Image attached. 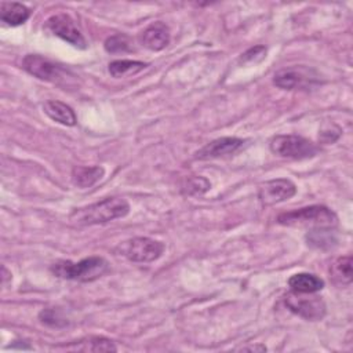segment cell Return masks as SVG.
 <instances>
[{
  "label": "cell",
  "instance_id": "484cf974",
  "mask_svg": "<svg viewBox=\"0 0 353 353\" xmlns=\"http://www.w3.org/2000/svg\"><path fill=\"white\" fill-rule=\"evenodd\" d=\"M1 274H3V276H1V283L6 284V283H7V279H11V273L6 269V266H3V268H1Z\"/></svg>",
  "mask_w": 353,
  "mask_h": 353
},
{
  "label": "cell",
  "instance_id": "cb8c5ba5",
  "mask_svg": "<svg viewBox=\"0 0 353 353\" xmlns=\"http://www.w3.org/2000/svg\"><path fill=\"white\" fill-rule=\"evenodd\" d=\"M266 57V48L263 46H255L247 50L240 57V63H256Z\"/></svg>",
  "mask_w": 353,
  "mask_h": 353
},
{
  "label": "cell",
  "instance_id": "ba28073f",
  "mask_svg": "<svg viewBox=\"0 0 353 353\" xmlns=\"http://www.w3.org/2000/svg\"><path fill=\"white\" fill-rule=\"evenodd\" d=\"M46 29H48L52 34L58 36L59 39L68 41L73 47L84 50L87 47V41L83 33L77 29L74 21L68 14H55L51 15L46 21Z\"/></svg>",
  "mask_w": 353,
  "mask_h": 353
},
{
  "label": "cell",
  "instance_id": "ac0fdd59",
  "mask_svg": "<svg viewBox=\"0 0 353 353\" xmlns=\"http://www.w3.org/2000/svg\"><path fill=\"white\" fill-rule=\"evenodd\" d=\"M148 63L141 61H131V59H117L109 63V73L113 77H125L131 74H137L143 70Z\"/></svg>",
  "mask_w": 353,
  "mask_h": 353
},
{
  "label": "cell",
  "instance_id": "d4e9b609",
  "mask_svg": "<svg viewBox=\"0 0 353 353\" xmlns=\"http://www.w3.org/2000/svg\"><path fill=\"white\" fill-rule=\"evenodd\" d=\"M331 128H332V124L328 125V128H325V130H323V131L320 132L321 141L330 143V142H335V141L339 138V135H341V128L338 127L335 131H332Z\"/></svg>",
  "mask_w": 353,
  "mask_h": 353
},
{
  "label": "cell",
  "instance_id": "3957f363",
  "mask_svg": "<svg viewBox=\"0 0 353 353\" xmlns=\"http://www.w3.org/2000/svg\"><path fill=\"white\" fill-rule=\"evenodd\" d=\"M109 270V263L102 256H88L79 262L58 261L51 266V272L61 279L81 283L94 281Z\"/></svg>",
  "mask_w": 353,
  "mask_h": 353
},
{
  "label": "cell",
  "instance_id": "8fae6325",
  "mask_svg": "<svg viewBox=\"0 0 353 353\" xmlns=\"http://www.w3.org/2000/svg\"><path fill=\"white\" fill-rule=\"evenodd\" d=\"M244 145V141L236 137H222L218 139H214L204 145L200 150L196 152V159L200 160H208V159H218L223 156H229L236 153L241 146Z\"/></svg>",
  "mask_w": 353,
  "mask_h": 353
},
{
  "label": "cell",
  "instance_id": "7402d4cb",
  "mask_svg": "<svg viewBox=\"0 0 353 353\" xmlns=\"http://www.w3.org/2000/svg\"><path fill=\"white\" fill-rule=\"evenodd\" d=\"M183 188H185L186 194L199 196V194L205 193L211 188V183L204 176H192L186 181V185Z\"/></svg>",
  "mask_w": 353,
  "mask_h": 353
},
{
  "label": "cell",
  "instance_id": "6da1fadb",
  "mask_svg": "<svg viewBox=\"0 0 353 353\" xmlns=\"http://www.w3.org/2000/svg\"><path fill=\"white\" fill-rule=\"evenodd\" d=\"M128 212L130 204L125 199L108 197L98 203L73 210L69 215V221L77 226H90L124 218Z\"/></svg>",
  "mask_w": 353,
  "mask_h": 353
},
{
  "label": "cell",
  "instance_id": "30bf717a",
  "mask_svg": "<svg viewBox=\"0 0 353 353\" xmlns=\"http://www.w3.org/2000/svg\"><path fill=\"white\" fill-rule=\"evenodd\" d=\"M296 186L287 178L270 179L262 183L258 189V197L263 205H273L285 201L295 196Z\"/></svg>",
  "mask_w": 353,
  "mask_h": 353
},
{
  "label": "cell",
  "instance_id": "d6986e66",
  "mask_svg": "<svg viewBox=\"0 0 353 353\" xmlns=\"http://www.w3.org/2000/svg\"><path fill=\"white\" fill-rule=\"evenodd\" d=\"M307 245L314 248H330L336 243V239L334 237V233L331 229H312L306 234Z\"/></svg>",
  "mask_w": 353,
  "mask_h": 353
},
{
  "label": "cell",
  "instance_id": "9c48e42d",
  "mask_svg": "<svg viewBox=\"0 0 353 353\" xmlns=\"http://www.w3.org/2000/svg\"><path fill=\"white\" fill-rule=\"evenodd\" d=\"M313 70L303 66L281 69L273 76V84L281 90H298L307 88L317 83V74H312Z\"/></svg>",
  "mask_w": 353,
  "mask_h": 353
},
{
  "label": "cell",
  "instance_id": "2e32d148",
  "mask_svg": "<svg viewBox=\"0 0 353 353\" xmlns=\"http://www.w3.org/2000/svg\"><path fill=\"white\" fill-rule=\"evenodd\" d=\"M288 285L295 292H317L324 288V281L312 273H296L288 279Z\"/></svg>",
  "mask_w": 353,
  "mask_h": 353
},
{
  "label": "cell",
  "instance_id": "7a4b0ae2",
  "mask_svg": "<svg viewBox=\"0 0 353 353\" xmlns=\"http://www.w3.org/2000/svg\"><path fill=\"white\" fill-rule=\"evenodd\" d=\"M277 222L284 226L332 229L338 223V216L325 205H309L280 214Z\"/></svg>",
  "mask_w": 353,
  "mask_h": 353
},
{
  "label": "cell",
  "instance_id": "7c38bea8",
  "mask_svg": "<svg viewBox=\"0 0 353 353\" xmlns=\"http://www.w3.org/2000/svg\"><path fill=\"white\" fill-rule=\"evenodd\" d=\"M170 29L165 23L157 21L150 23L142 33H141V43L143 47L152 51H160L165 48L170 43Z\"/></svg>",
  "mask_w": 353,
  "mask_h": 353
},
{
  "label": "cell",
  "instance_id": "ffe728a7",
  "mask_svg": "<svg viewBox=\"0 0 353 353\" xmlns=\"http://www.w3.org/2000/svg\"><path fill=\"white\" fill-rule=\"evenodd\" d=\"M81 352H116L117 347L114 343L103 336H88L80 341V345L74 347Z\"/></svg>",
  "mask_w": 353,
  "mask_h": 353
},
{
  "label": "cell",
  "instance_id": "603a6c76",
  "mask_svg": "<svg viewBox=\"0 0 353 353\" xmlns=\"http://www.w3.org/2000/svg\"><path fill=\"white\" fill-rule=\"evenodd\" d=\"M39 319L43 324L51 325V327H61L66 324V320L61 316V313L55 309H44L40 312Z\"/></svg>",
  "mask_w": 353,
  "mask_h": 353
},
{
  "label": "cell",
  "instance_id": "9a60e30c",
  "mask_svg": "<svg viewBox=\"0 0 353 353\" xmlns=\"http://www.w3.org/2000/svg\"><path fill=\"white\" fill-rule=\"evenodd\" d=\"M29 17H30V10L21 3H8V1L0 3V19L10 26L22 25L23 22H26Z\"/></svg>",
  "mask_w": 353,
  "mask_h": 353
},
{
  "label": "cell",
  "instance_id": "277c9868",
  "mask_svg": "<svg viewBox=\"0 0 353 353\" xmlns=\"http://www.w3.org/2000/svg\"><path fill=\"white\" fill-rule=\"evenodd\" d=\"M22 68L29 74L61 87H68L73 84L76 77L69 70L37 54H28L22 59Z\"/></svg>",
  "mask_w": 353,
  "mask_h": 353
},
{
  "label": "cell",
  "instance_id": "4fadbf2b",
  "mask_svg": "<svg viewBox=\"0 0 353 353\" xmlns=\"http://www.w3.org/2000/svg\"><path fill=\"white\" fill-rule=\"evenodd\" d=\"M43 110L51 120H54L59 124L70 127V125H74L77 123V117H76L74 110L69 105H66L61 101H57V99L46 101L43 103Z\"/></svg>",
  "mask_w": 353,
  "mask_h": 353
},
{
  "label": "cell",
  "instance_id": "5b68a950",
  "mask_svg": "<svg viewBox=\"0 0 353 353\" xmlns=\"http://www.w3.org/2000/svg\"><path fill=\"white\" fill-rule=\"evenodd\" d=\"M269 148L272 153H274L276 156L292 160L310 159L319 153V148L316 143L294 134L273 137L269 143Z\"/></svg>",
  "mask_w": 353,
  "mask_h": 353
},
{
  "label": "cell",
  "instance_id": "44dd1931",
  "mask_svg": "<svg viewBox=\"0 0 353 353\" xmlns=\"http://www.w3.org/2000/svg\"><path fill=\"white\" fill-rule=\"evenodd\" d=\"M105 50L110 54H117V52H128L132 50L131 47V41L130 39L125 36V34H113V36H109L106 40H105V44H103Z\"/></svg>",
  "mask_w": 353,
  "mask_h": 353
},
{
  "label": "cell",
  "instance_id": "5bb4252c",
  "mask_svg": "<svg viewBox=\"0 0 353 353\" xmlns=\"http://www.w3.org/2000/svg\"><path fill=\"white\" fill-rule=\"evenodd\" d=\"M103 174L105 170L101 165H77L72 170V182L74 186L85 189L95 185Z\"/></svg>",
  "mask_w": 353,
  "mask_h": 353
},
{
  "label": "cell",
  "instance_id": "52a82bcc",
  "mask_svg": "<svg viewBox=\"0 0 353 353\" xmlns=\"http://www.w3.org/2000/svg\"><path fill=\"white\" fill-rule=\"evenodd\" d=\"M285 306L296 316L309 320L319 321L325 316V303L314 292H290L284 298Z\"/></svg>",
  "mask_w": 353,
  "mask_h": 353
},
{
  "label": "cell",
  "instance_id": "e0dca14e",
  "mask_svg": "<svg viewBox=\"0 0 353 353\" xmlns=\"http://www.w3.org/2000/svg\"><path fill=\"white\" fill-rule=\"evenodd\" d=\"M331 279L338 285H347L352 283V256L338 258L330 268Z\"/></svg>",
  "mask_w": 353,
  "mask_h": 353
},
{
  "label": "cell",
  "instance_id": "8992f818",
  "mask_svg": "<svg viewBox=\"0 0 353 353\" xmlns=\"http://www.w3.org/2000/svg\"><path fill=\"white\" fill-rule=\"evenodd\" d=\"M165 245L150 237H134L121 243L116 251L132 262H153L161 256Z\"/></svg>",
  "mask_w": 353,
  "mask_h": 353
}]
</instances>
